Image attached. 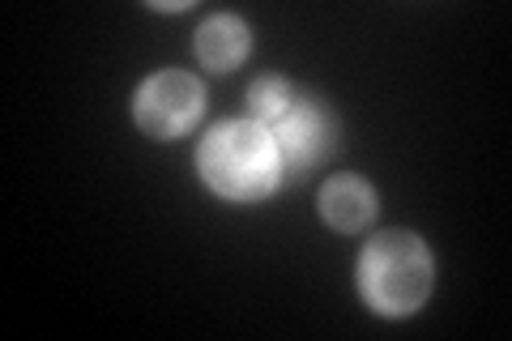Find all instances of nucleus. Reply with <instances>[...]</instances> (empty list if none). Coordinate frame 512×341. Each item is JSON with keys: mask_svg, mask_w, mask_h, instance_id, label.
<instances>
[{"mask_svg": "<svg viewBox=\"0 0 512 341\" xmlns=\"http://www.w3.org/2000/svg\"><path fill=\"white\" fill-rule=\"evenodd\" d=\"M320 218L333 231H363L376 218V192L359 175H338V180H329L325 192H320Z\"/></svg>", "mask_w": 512, "mask_h": 341, "instance_id": "obj_5", "label": "nucleus"}, {"mask_svg": "<svg viewBox=\"0 0 512 341\" xmlns=\"http://www.w3.org/2000/svg\"><path fill=\"white\" fill-rule=\"evenodd\" d=\"M150 9H167V13H180V9H188V5H184V0H167V5H163V0H150Z\"/></svg>", "mask_w": 512, "mask_h": 341, "instance_id": "obj_8", "label": "nucleus"}, {"mask_svg": "<svg viewBox=\"0 0 512 341\" xmlns=\"http://www.w3.org/2000/svg\"><path fill=\"white\" fill-rule=\"evenodd\" d=\"M197 171L227 201H265L282 184V154L265 124L231 120L218 124L197 150Z\"/></svg>", "mask_w": 512, "mask_h": 341, "instance_id": "obj_1", "label": "nucleus"}, {"mask_svg": "<svg viewBox=\"0 0 512 341\" xmlns=\"http://www.w3.org/2000/svg\"><path fill=\"white\" fill-rule=\"evenodd\" d=\"M201 107H205L201 81L180 69H163V73L146 77L137 90V103H133L137 124L158 141L184 137L188 128L201 120Z\"/></svg>", "mask_w": 512, "mask_h": 341, "instance_id": "obj_3", "label": "nucleus"}, {"mask_svg": "<svg viewBox=\"0 0 512 341\" xmlns=\"http://www.w3.org/2000/svg\"><path fill=\"white\" fill-rule=\"evenodd\" d=\"M291 86H286L282 77H256L252 86H248V111H252V120L256 124H274L286 103H291Z\"/></svg>", "mask_w": 512, "mask_h": 341, "instance_id": "obj_7", "label": "nucleus"}, {"mask_svg": "<svg viewBox=\"0 0 512 341\" xmlns=\"http://www.w3.org/2000/svg\"><path fill=\"white\" fill-rule=\"evenodd\" d=\"M248 47H252V35L235 13H214V18L197 30V56L205 69H214V73H231L235 64L248 56Z\"/></svg>", "mask_w": 512, "mask_h": 341, "instance_id": "obj_6", "label": "nucleus"}, {"mask_svg": "<svg viewBox=\"0 0 512 341\" xmlns=\"http://www.w3.org/2000/svg\"><path fill=\"white\" fill-rule=\"evenodd\" d=\"M431 282H436L431 252L410 231H384L359 256V290L380 316L419 312L431 295Z\"/></svg>", "mask_w": 512, "mask_h": 341, "instance_id": "obj_2", "label": "nucleus"}, {"mask_svg": "<svg viewBox=\"0 0 512 341\" xmlns=\"http://www.w3.org/2000/svg\"><path fill=\"white\" fill-rule=\"evenodd\" d=\"M265 128L278 141L282 175H295V180H303L320 158H329L333 154V137H338L329 107H320L316 99H299V94H291L286 111Z\"/></svg>", "mask_w": 512, "mask_h": 341, "instance_id": "obj_4", "label": "nucleus"}]
</instances>
